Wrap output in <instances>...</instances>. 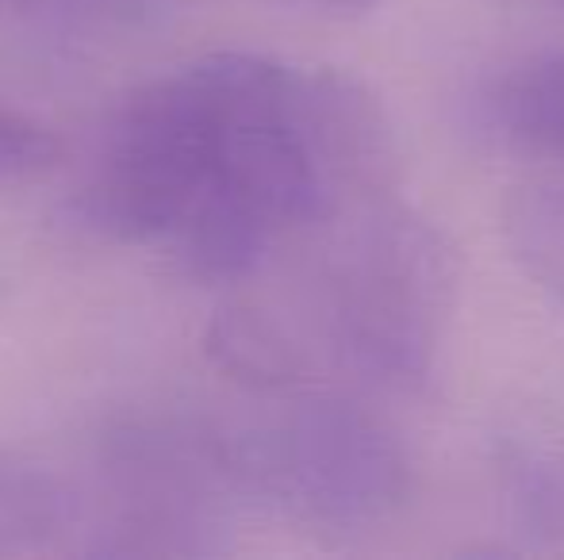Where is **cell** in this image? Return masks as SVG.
<instances>
[{
  "label": "cell",
  "mask_w": 564,
  "mask_h": 560,
  "mask_svg": "<svg viewBox=\"0 0 564 560\" xmlns=\"http://www.w3.org/2000/svg\"><path fill=\"white\" fill-rule=\"evenodd\" d=\"M82 534V495L66 476L0 457V553H51Z\"/></svg>",
  "instance_id": "6"
},
{
  "label": "cell",
  "mask_w": 564,
  "mask_h": 560,
  "mask_svg": "<svg viewBox=\"0 0 564 560\" xmlns=\"http://www.w3.org/2000/svg\"><path fill=\"white\" fill-rule=\"evenodd\" d=\"M224 89L212 54L142 85L116 116L85 211L127 242L173 239L216 173Z\"/></svg>",
  "instance_id": "1"
},
{
  "label": "cell",
  "mask_w": 564,
  "mask_h": 560,
  "mask_svg": "<svg viewBox=\"0 0 564 560\" xmlns=\"http://www.w3.org/2000/svg\"><path fill=\"white\" fill-rule=\"evenodd\" d=\"M499 480L511 523L527 538H564V449L507 441L499 453Z\"/></svg>",
  "instance_id": "9"
},
{
  "label": "cell",
  "mask_w": 564,
  "mask_h": 560,
  "mask_svg": "<svg viewBox=\"0 0 564 560\" xmlns=\"http://www.w3.org/2000/svg\"><path fill=\"white\" fill-rule=\"evenodd\" d=\"M58 154L62 146L51 128L12 108H0V185L39 177L58 162Z\"/></svg>",
  "instance_id": "10"
},
{
  "label": "cell",
  "mask_w": 564,
  "mask_h": 560,
  "mask_svg": "<svg viewBox=\"0 0 564 560\" xmlns=\"http://www.w3.org/2000/svg\"><path fill=\"white\" fill-rule=\"evenodd\" d=\"M300 128L330 185L377 188L395 169V135L380 100L338 69L304 74Z\"/></svg>",
  "instance_id": "4"
},
{
  "label": "cell",
  "mask_w": 564,
  "mask_h": 560,
  "mask_svg": "<svg viewBox=\"0 0 564 560\" xmlns=\"http://www.w3.org/2000/svg\"><path fill=\"white\" fill-rule=\"evenodd\" d=\"M503 239L527 277L564 299V180H534L507 196Z\"/></svg>",
  "instance_id": "8"
},
{
  "label": "cell",
  "mask_w": 564,
  "mask_h": 560,
  "mask_svg": "<svg viewBox=\"0 0 564 560\" xmlns=\"http://www.w3.org/2000/svg\"><path fill=\"white\" fill-rule=\"evenodd\" d=\"M457 262L442 231L415 211H380L335 281L330 327L354 373L388 392H419L434 373Z\"/></svg>",
  "instance_id": "2"
},
{
  "label": "cell",
  "mask_w": 564,
  "mask_h": 560,
  "mask_svg": "<svg viewBox=\"0 0 564 560\" xmlns=\"http://www.w3.org/2000/svg\"><path fill=\"white\" fill-rule=\"evenodd\" d=\"M230 441L238 492L330 526L395 515L415 480L400 433L346 399H312L273 430L230 433Z\"/></svg>",
  "instance_id": "3"
},
{
  "label": "cell",
  "mask_w": 564,
  "mask_h": 560,
  "mask_svg": "<svg viewBox=\"0 0 564 560\" xmlns=\"http://www.w3.org/2000/svg\"><path fill=\"white\" fill-rule=\"evenodd\" d=\"M496 120L514 146L564 162V51L534 58L499 89Z\"/></svg>",
  "instance_id": "7"
},
{
  "label": "cell",
  "mask_w": 564,
  "mask_h": 560,
  "mask_svg": "<svg viewBox=\"0 0 564 560\" xmlns=\"http://www.w3.org/2000/svg\"><path fill=\"white\" fill-rule=\"evenodd\" d=\"M307 4H319V8H335V12H365V8L380 4V0H307Z\"/></svg>",
  "instance_id": "11"
},
{
  "label": "cell",
  "mask_w": 564,
  "mask_h": 560,
  "mask_svg": "<svg viewBox=\"0 0 564 560\" xmlns=\"http://www.w3.org/2000/svg\"><path fill=\"white\" fill-rule=\"evenodd\" d=\"M204 353L219 373L250 392H289L304 381V350L269 311L253 304H219L204 327Z\"/></svg>",
  "instance_id": "5"
}]
</instances>
